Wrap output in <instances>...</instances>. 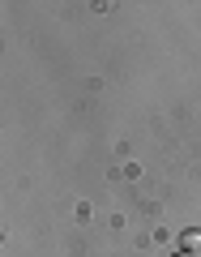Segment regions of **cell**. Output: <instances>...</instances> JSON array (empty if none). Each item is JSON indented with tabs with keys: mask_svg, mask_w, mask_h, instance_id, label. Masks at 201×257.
Instances as JSON below:
<instances>
[{
	"mask_svg": "<svg viewBox=\"0 0 201 257\" xmlns=\"http://www.w3.org/2000/svg\"><path fill=\"white\" fill-rule=\"evenodd\" d=\"M171 257H201V253H171Z\"/></svg>",
	"mask_w": 201,
	"mask_h": 257,
	"instance_id": "7a4b0ae2",
	"label": "cell"
},
{
	"mask_svg": "<svg viewBox=\"0 0 201 257\" xmlns=\"http://www.w3.org/2000/svg\"><path fill=\"white\" fill-rule=\"evenodd\" d=\"M180 240H184V248H188V253H201V231H192V227H188Z\"/></svg>",
	"mask_w": 201,
	"mask_h": 257,
	"instance_id": "6da1fadb",
	"label": "cell"
}]
</instances>
